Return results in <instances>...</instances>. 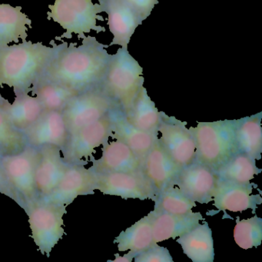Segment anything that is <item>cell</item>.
<instances>
[{
  "mask_svg": "<svg viewBox=\"0 0 262 262\" xmlns=\"http://www.w3.org/2000/svg\"><path fill=\"white\" fill-rule=\"evenodd\" d=\"M158 133L162 146L179 168L188 166L194 162L196 143L186 122L169 117L162 112V120Z\"/></svg>",
  "mask_w": 262,
  "mask_h": 262,
  "instance_id": "8fae6325",
  "label": "cell"
},
{
  "mask_svg": "<svg viewBox=\"0 0 262 262\" xmlns=\"http://www.w3.org/2000/svg\"><path fill=\"white\" fill-rule=\"evenodd\" d=\"M152 227L155 242H163L168 239H176L185 234L203 220L200 212L173 214L169 213L151 211L148 214Z\"/></svg>",
  "mask_w": 262,
  "mask_h": 262,
  "instance_id": "44dd1931",
  "label": "cell"
},
{
  "mask_svg": "<svg viewBox=\"0 0 262 262\" xmlns=\"http://www.w3.org/2000/svg\"><path fill=\"white\" fill-rule=\"evenodd\" d=\"M13 103L0 95V110L11 125L23 133L32 126L44 113L39 99L29 93L15 95Z\"/></svg>",
  "mask_w": 262,
  "mask_h": 262,
  "instance_id": "7402d4cb",
  "label": "cell"
},
{
  "mask_svg": "<svg viewBox=\"0 0 262 262\" xmlns=\"http://www.w3.org/2000/svg\"><path fill=\"white\" fill-rule=\"evenodd\" d=\"M142 72L143 69L128 50L121 47L112 55L100 86L124 113L129 111L143 86Z\"/></svg>",
  "mask_w": 262,
  "mask_h": 262,
  "instance_id": "277c9868",
  "label": "cell"
},
{
  "mask_svg": "<svg viewBox=\"0 0 262 262\" xmlns=\"http://www.w3.org/2000/svg\"><path fill=\"white\" fill-rule=\"evenodd\" d=\"M39 155V148L27 145L16 154L3 156L4 171L12 186L24 202V204L38 198L36 171Z\"/></svg>",
  "mask_w": 262,
  "mask_h": 262,
  "instance_id": "9c48e42d",
  "label": "cell"
},
{
  "mask_svg": "<svg viewBox=\"0 0 262 262\" xmlns=\"http://www.w3.org/2000/svg\"><path fill=\"white\" fill-rule=\"evenodd\" d=\"M96 190L123 199L154 201L157 191L142 171L96 174Z\"/></svg>",
  "mask_w": 262,
  "mask_h": 262,
  "instance_id": "30bf717a",
  "label": "cell"
},
{
  "mask_svg": "<svg viewBox=\"0 0 262 262\" xmlns=\"http://www.w3.org/2000/svg\"><path fill=\"white\" fill-rule=\"evenodd\" d=\"M50 43L52 47L26 40L0 49V88L7 85L13 89L15 95L30 93L62 46L56 45L54 40Z\"/></svg>",
  "mask_w": 262,
  "mask_h": 262,
  "instance_id": "7a4b0ae2",
  "label": "cell"
},
{
  "mask_svg": "<svg viewBox=\"0 0 262 262\" xmlns=\"http://www.w3.org/2000/svg\"><path fill=\"white\" fill-rule=\"evenodd\" d=\"M130 7L142 21L151 15L155 6L159 4V0H122Z\"/></svg>",
  "mask_w": 262,
  "mask_h": 262,
  "instance_id": "836d02e7",
  "label": "cell"
},
{
  "mask_svg": "<svg viewBox=\"0 0 262 262\" xmlns=\"http://www.w3.org/2000/svg\"><path fill=\"white\" fill-rule=\"evenodd\" d=\"M24 134L27 145L37 148L53 145L62 150L69 137L67 124L61 111H44L40 118Z\"/></svg>",
  "mask_w": 262,
  "mask_h": 262,
  "instance_id": "9a60e30c",
  "label": "cell"
},
{
  "mask_svg": "<svg viewBox=\"0 0 262 262\" xmlns=\"http://www.w3.org/2000/svg\"><path fill=\"white\" fill-rule=\"evenodd\" d=\"M254 185L251 182L240 184L219 179L213 195L214 206L219 211H255L262 203V199L260 194H253Z\"/></svg>",
  "mask_w": 262,
  "mask_h": 262,
  "instance_id": "2e32d148",
  "label": "cell"
},
{
  "mask_svg": "<svg viewBox=\"0 0 262 262\" xmlns=\"http://www.w3.org/2000/svg\"><path fill=\"white\" fill-rule=\"evenodd\" d=\"M116 107L100 85L79 93L62 111L69 135L99 120Z\"/></svg>",
  "mask_w": 262,
  "mask_h": 262,
  "instance_id": "52a82bcc",
  "label": "cell"
},
{
  "mask_svg": "<svg viewBox=\"0 0 262 262\" xmlns=\"http://www.w3.org/2000/svg\"><path fill=\"white\" fill-rule=\"evenodd\" d=\"M95 190L96 173L82 164H69L65 174L54 191L42 199L68 207L79 196L93 194Z\"/></svg>",
  "mask_w": 262,
  "mask_h": 262,
  "instance_id": "7c38bea8",
  "label": "cell"
},
{
  "mask_svg": "<svg viewBox=\"0 0 262 262\" xmlns=\"http://www.w3.org/2000/svg\"><path fill=\"white\" fill-rule=\"evenodd\" d=\"M217 180L219 178L214 171L194 161L181 168L172 185L194 202L208 204L212 201Z\"/></svg>",
  "mask_w": 262,
  "mask_h": 262,
  "instance_id": "4fadbf2b",
  "label": "cell"
},
{
  "mask_svg": "<svg viewBox=\"0 0 262 262\" xmlns=\"http://www.w3.org/2000/svg\"><path fill=\"white\" fill-rule=\"evenodd\" d=\"M23 208L28 216L33 242L41 254L50 257L66 234L64 215L67 207L37 198L24 204Z\"/></svg>",
  "mask_w": 262,
  "mask_h": 262,
  "instance_id": "5b68a950",
  "label": "cell"
},
{
  "mask_svg": "<svg viewBox=\"0 0 262 262\" xmlns=\"http://www.w3.org/2000/svg\"><path fill=\"white\" fill-rule=\"evenodd\" d=\"M49 9L47 19L57 23L66 30L62 36L56 37V40L72 39L73 33L83 39L85 33L93 30L97 33L106 31L105 27L97 25V20L104 22L105 18L99 14L102 13L100 5L93 4V0H56Z\"/></svg>",
  "mask_w": 262,
  "mask_h": 262,
  "instance_id": "8992f818",
  "label": "cell"
},
{
  "mask_svg": "<svg viewBox=\"0 0 262 262\" xmlns=\"http://www.w3.org/2000/svg\"><path fill=\"white\" fill-rule=\"evenodd\" d=\"M92 170L96 174L142 171L143 166L135 153L120 141L106 142L99 159H92Z\"/></svg>",
  "mask_w": 262,
  "mask_h": 262,
  "instance_id": "d6986e66",
  "label": "cell"
},
{
  "mask_svg": "<svg viewBox=\"0 0 262 262\" xmlns=\"http://www.w3.org/2000/svg\"><path fill=\"white\" fill-rule=\"evenodd\" d=\"M27 145L24 133L15 128L0 110V155L5 156L16 154Z\"/></svg>",
  "mask_w": 262,
  "mask_h": 262,
  "instance_id": "1f68e13d",
  "label": "cell"
},
{
  "mask_svg": "<svg viewBox=\"0 0 262 262\" xmlns=\"http://www.w3.org/2000/svg\"><path fill=\"white\" fill-rule=\"evenodd\" d=\"M125 115L127 120L136 128L149 133H159L158 128L162 120V112L156 108L145 87L141 88L133 106Z\"/></svg>",
  "mask_w": 262,
  "mask_h": 262,
  "instance_id": "484cf974",
  "label": "cell"
},
{
  "mask_svg": "<svg viewBox=\"0 0 262 262\" xmlns=\"http://www.w3.org/2000/svg\"><path fill=\"white\" fill-rule=\"evenodd\" d=\"M113 242L117 244L118 249L121 252L132 251L136 254L156 243L148 214L125 231H121Z\"/></svg>",
  "mask_w": 262,
  "mask_h": 262,
  "instance_id": "83f0119b",
  "label": "cell"
},
{
  "mask_svg": "<svg viewBox=\"0 0 262 262\" xmlns=\"http://www.w3.org/2000/svg\"><path fill=\"white\" fill-rule=\"evenodd\" d=\"M238 119L199 122L190 127L196 143L194 161L215 171L238 152L235 131Z\"/></svg>",
  "mask_w": 262,
  "mask_h": 262,
  "instance_id": "3957f363",
  "label": "cell"
},
{
  "mask_svg": "<svg viewBox=\"0 0 262 262\" xmlns=\"http://www.w3.org/2000/svg\"><path fill=\"white\" fill-rule=\"evenodd\" d=\"M3 156L0 155V193L7 196L10 199H13L18 205L21 207H24V202H23L19 194L15 191L13 187L10 184L5 171H4V165L2 162Z\"/></svg>",
  "mask_w": 262,
  "mask_h": 262,
  "instance_id": "e575fe53",
  "label": "cell"
},
{
  "mask_svg": "<svg viewBox=\"0 0 262 262\" xmlns=\"http://www.w3.org/2000/svg\"><path fill=\"white\" fill-rule=\"evenodd\" d=\"M184 254L193 262H213L214 239L208 222L199 223L176 240Z\"/></svg>",
  "mask_w": 262,
  "mask_h": 262,
  "instance_id": "603a6c76",
  "label": "cell"
},
{
  "mask_svg": "<svg viewBox=\"0 0 262 262\" xmlns=\"http://www.w3.org/2000/svg\"><path fill=\"white\" fill-rule=\"evenodd\" d=\"M102 13L108 15V26L113 35L108 47L120 46L128 50L132 36L143 21L122 0H98Z\"/></svg>",
  "mask_w": 262,
  "mask_h": 262,
  "instance_id": "5bb4252c",
  "label": "cell"
},
{
  "mask_svg": "<svg viewBox=\"0 0 262 262\" xmlns=\"http://www.w3.org/2000/svg\"><path fill=\"white\" fill-rule=\"evenodd\" d=\"M39 159L36 171V188L38 198L50 195L65 174L69 164L62 157L61 148L46 145L39 148Z\"/></svg>",
  "mask_w": 262,
  "mask_h": 262,
  "instance_id": "ac0fdd59",
  "label": "cell"
},
{
  "mask_svg": "<svg viewBox=\"0 0 262 262\" xmlns=\"http://www.w3.org/2000/svg\"><path fill=\"white\" fill-rule=\"evenodd\" d=\"M261 113L238 119L235 136L237 151L260 160L262 153Z\"/></svg>",
  "mask_w": 262,
  "mask_h": 262,
  "instance_id": "d4e9b609",
  "label": "cell"
},
{
  "mask_svg": "<svg viewBox=\"0 0 262 262\" xmlns=\"http://www.w3.org/2000/svg\"><path fill=\"white\" fill-rule=\"evenodd\" d=\"M180 169L158 138L148 151L143 165L144 173L154 185L157 194L172 185Z\"/></svg>",
  "mask_w": 262,
  "mask_h": 262,
  "instance_id": "ffe728a7",
  "label": "cell"
},
{
  "mask_svg": "<svg viewBox=\"0 0 262 262\" xmlns=\"http://www.w3.org/2000/svg\"><path fill=\"white\" fill-rule=\"evenodd\" d=\"M30 93L36 96L45 111H63L68 102L77 92L47 79L39 78L32 86Z\"/></svg>",
  "mask_w": 262,
  "mask_h": 262,
  "instance_id": "4316f807",
  "label": "cell"
},
{
  "mask_svg": "<svg viewBox=\"0 0 262 262\" xmlns=\"http://www.w3.org/2000/svg\"><path fill=\"white\" fill-rule=\"evenodd\" d=\"M110 114L113 122L111 138L125 144L137 156L143 166L148 151L159 138V133H149L136 128L127 120L125 113L119 107L111 110Z\"/></svg>",
  "mask_w": 262,
  "mask_h": 262,
  "instance_id": "e0dca14e",
  "label": "cell"
},
{
  "mask_svg": "<svg viewBox=\"0 0 262 262\" xmlns=\"http://www.w3.org/2000/svg\"><path fill=\"white\" fill-rule=\"evenodd\" d=\"M135 262H174L168 248L154 243L135 256Z\"/></svg>",
  "mask_w": 262,
  "mask_h": 262,
  "instance_id": "d6a6232c",
  "label": "cell"
},
{
  "mask_svg": "<svg viewBox=\"0 0 262 262\" xmlns=\"http://www.w3.org/2000/svg\"><path fill=\"white\" fill-rule=\"evenodd\" d=\"M234 239L242 249L260 246L262 242V219L257 215L243 220L237 219L234 228Z\"/></svg>",
  "mask_w": 262,
  "mask_h": 262,
  "instance_id": "4dcf8cb0",
  "label": "cell"
},
{
  "mask_svg": "<svg viewBox=\"0 0 262 262\" xmlns=\"http://www.w3.org/2000/svg\"><path fill=\"white\" fill-rule=\"evenodd\" d=\"M154 202L153 211L173 214H187L196 207L195 202L174 185H169L158 193Z\"/></svg>",
  "mask_w": 262,
  "mask_h": 262,
  "instance_id": "f546056e",
  "label": "cell"
},
{
  "mask_svg": "<svg viewBox=\"0 0 262 262\" xmlns=\"http://www.w3.org/2000/svg\"><path fill=\"white\" fill-rule=\"evenodd\" d=\"M110 112L99 120L69 135L67 143L61 150L67 163L87 165L94 159L96 148L108 142L113 133Z\"/></svg>",
  "mask_w": 262,
  "mask_h": 262,
  "instance_id": "ba28073f",
  "label": "cell"
},
{
  "mask_svg": "<svg viewBox=\"0 0 262 262\" xmlns=\"http://www.w3.org/2000/svg\"><path fill=\"white\" fill-rule=\"evenodd\" d=\"M62 42L56 53L39 78L60 84L78 93L102 84L112 55L94 36H85L82 44Z\"/></svg>",
  "mask_w": 262,
  "mask_h": 262,
  "instance_id": "6da1fadb",
  "label": "cell"
},
{
  "mask_svg": "<svg viewBox=\"0 0 262 262\" xmlns=\"http://www.w3.org/2000/svg\"><path fill=\"white\" fill-rule=\"evenodd\" d=\"M32 20L22 12L21 7L0 4V49L12 42L19 43V39L27 40Z\"/></svg>",
  "mask_w": 262,
  "mask_h": 262,
  "instance_id": "cb8c5ba5",
  "label": "cell"
},
{
  "mask_svg": "<svg viewBox=\"0 0 262 262\" xmlns=\"http://www.w3.org/2000/svg\"><path fill=\"white\" fill-rule=\"evenodd\" d=\"M136 254V253L133 252V251H128V252L123 256H120L119 254H115L116 258H115L114 260H108V261L131 262L133 261Z\"/></svg>",
  "mask_w": 262,
  "mask_h": 262,
  "instance_id": "d590c367",
  "label": "cell"
},
{
  "mask_svg": "<svg viewBox=\"0 0 262 262\" xmlns=\"http://www.w3.org/2000/svg\"><path fill=\"white\" fill-rule=\"evenodd\" d=\"M214 172L221 180L246 184L260 174L261 169L257 168L252 158L237 152Z\"/></svg>",
  "mask_w": 262,
  "mask_h": 262,
  "instance_id": "f1b7e54d",
  "label": "cell"
}]
</instances>
